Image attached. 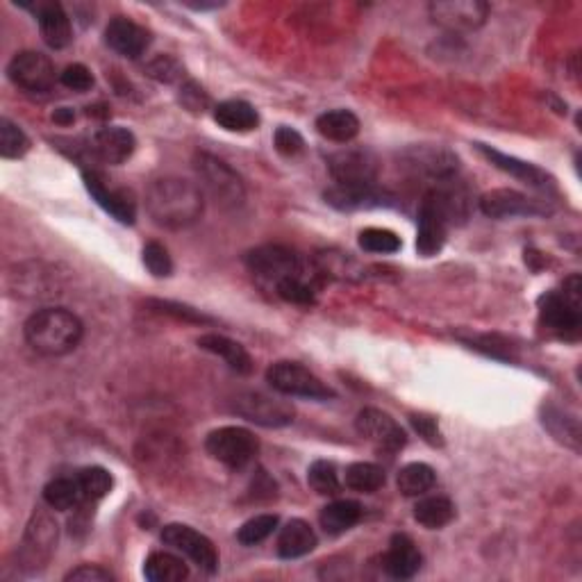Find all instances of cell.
I'll return each instance as SVG.
<instances>
[{"instance_id":"29","label":"cell","mask_w":582,"mask_h":582,"mask_svg":"<svg viewBox=\"0 0 582 582\" xmlns=\"http://www.w3.org/2000/svg\"><path fill=\"white\" fill-rule=\"evenodd\" d=\"M362 519V507L355 501H335L326 505L319 514L321 528L328 535H344L346 530H351L357 521Z\"/></svg>"},{"instance_id":"15","label":"cell","mask_w":582,"mask_h":582,"mask_svg":"<svg viewBox=\"0 0 582 582\" xmlns=\"http://www.w3.org/2000/svg\"><path fill=\"white\" fill-rule=\"evenodd\" d=\"M428 10L437 26L451 32L478 30L489 16V5L480 0H439L430 3Z\"/></svg>"},{"instance_id":"35","label":"cell","mask_w":582,"mask_h":582,"mask_svg":"<svg viewBox=\"0 0 582 582\" xmlns=\"http://www.w3.org/2000/svg\"><path fill=\"white\" fill-rule=\"evenodd\" d=\"M544 426L553 432L555 439H560L562 444H567L573 451H580V426L576 417H567L555 407H548L546 417H544Z\"/></svg>"},{"instance_id":"10","label":"cell","mask_w":582,"mask_h":582,"mask_svg":"<svg viewBox=\"0 0 582 582\" xmlns=\"http://www.w3.org/2000/svg\"><path fill=\"white\" fill-rule=\"evenodd\" d=\"M162 542L176 548L182 555H187L198 569L207 573H214L219 569V553H216L212 539L205 537L203 532L185 526V523H169V526H164Z\"/></svg>"},{"instance_id":"16","label":"cell","mask_w":582,"mask_h":582,"mask_svg":"<svg viewBox=\"0 0 582 582\" xmlns=\"http://www.w3.org/2000/svg\"><path fill=\"white\" fill-rule=\"evenodd\" d=\"M480 210L489 219H514V216H542L551 210L544 203L528 198L514 189H492L480 196Z\"/></svg>"},{"instance_id":"6","label":"cell","mask_w":582,"mask_h":582,"mask_svg":"<svg viewBox=\"0 0 582 582\" xmlns=\"http://www.w3.org/2000/svg\"><path fill=\"white\" fill-rule=\"evenodd\" d=\"M57 535H60V530H57V523L51 514L44 510L37 512L28 523V530L19 548L21 569L26 573L44 569L57 548Z\"/></svg>"},{"instance_id":"48","label":"cell","mask_w":582,"mask_h":582,"mask_svg":"<svg viewBox=\"0 0 582 582\" xmlns=\"http://www.w3.org/2000/svg\"><path fill=\"white\" fill-rule=\"evenodd\" d=\"M69 582H112V573L101 567H91V564H82V567L66 573Z\"/></svg>"},{"instance_id":"27","label":"cell","mask_w":582,"mask_h":582,"mask_svg":"<svg viewBox=\"0 0 582 582\" xmlns=\"http://www.w3.org/2000/svg\"><path fill=\"white\" fill-rule=\"evenodd\" d=\"M214 121L223 130L230 132H251L260 123L257 110L246 101H226L214 107Z\"/></svg>"},{"instance_id":"30","label":"cell","mask_w":582,"mask_h":582,"mask_svg":"<svg viewBox=\"0 0 582 582\" xmlns=\"http://www.w3.org/2000/svg\"><path fill=\"white\" fill-rule=\"evenodd\" d=\"M414 519H417L423 528L439 530L455 519V507L444 496L423 498V501L414 505Z\"/></svg>"},{"instance_id":"26","label":"cell","mask_w":582,"mask_h":582,"mask_svg":"<svg viewBox=\"0 0 582 582\" xmlns=\"http://www.w3.org/2000/svg\"><path fill=\"white\" fill-rule=\"evenodd\" d=\"M317 548V532L303 519H291L278 535V555L296 560Z\"/></svg>"},{"instance_id":"22","label":"cell","mask_w":582,"mask_h":582,"mask_svg":"<svg viewBox=\"0 0 582 582\" xmlns=\"http://www.w3.org/2000/svg\"><path fill=\"white\" fill-rule=\"evenodd\" d=\"M326 203L337 207V210L353 212V210H371V207H389V205H394V196L378 189L376 185H360V187L335 185L326 191Z\"/></svg>"},{"instance_id":"42","label":"cell","mask_w":582,"mask_h":582,"mask_svg":"<svg viewBox=\"0 0 582 582\" xmlns=\"http://www.w3.org/2000/svg\"><path fill=\"white\" fill-rule=\"evenodd\" d=\"M144 264L155 278H169L173 273V260L160 241H148L144 246Z\"/></svg>"},{"instance_id":"3","label":"cell","mask_w":582,"mask_h":582,"mask_svg":"<svg viewBox=\"0 0 582 582\" xmlns=\"http://www.w3.org/2000/svg\"><path fill=\"white\" fill-rule=\"evenodd\" d=\"M196 173L201 185L223 210H237L246 201V187L235 169L210 153L196 155Z\"/></svg>"},{"instance_id":"33","label":"cell","mask_w":582,"mask_h":582,"mask_svg":"<svg viewBox=\"0 0 582 582\" xmlns=\"http://www.w3.org/2000/svg\"><path fill=\"white\" fill-rule=\"evenodd\" d=\"M396 482H398V492H401L403 496H421L435 487L437 476H435V469L428 467V464L412 462L401 469Z\"/></svg>"},{"instance_id":"4","label":"cell","mask_w":582,"mask_h":582,"mask_svg":"<svg viewBox=\"0 0 582 582\" xmlns=\"http://www.w3.org/2000/svg\"><path fill=\"white\" fill-rule=\"evenodd\" d=\"M266 380L282 396H301L312 401H328L337 396L326 382L298 362H276L266 371Z\"/></svg>"},{"instance_id":"5","label":"cell","mask_w":582,"mask_h":582,"mask_svg":"<svg viewBox=\"0 0 582 582\" xmlns=\"http://www.w3.org/2000/svg\"><path fill=\"white\" fill-rule=\"evenodd\" d=\"M205 448L216 462L226 464L228 469H244L253 462L260 442L251 430L239 426H226L212 430L205 439Z\"/></svg>"},{"instance_id":"50","label":"cell","mask_w":582,"mask_h":582,"mask_svg":"<svg viewBox=\"0 0 582 582\" xmlns=\"http://www.w3.org/2000/svg\"><path fill=\"white\" fill-rule=\"evenodd\" d=\"M53 121L60 123V126H71V123L76 121V114H73L69 107H60V110L53 114Z\"/></svg>"},{"instance_id":"47","label":"cell","mask_w":582,"mask_h":582,"mask_svg":"<svg viewBox=\"0 0 582 582\" xmlns=\"http://www.w3.org/2000/svg\"><path fill=\"white\" fill-rule=\"evenodd\" d=\"M412 426L417 428L419 435L426 439L428 444L432 446H442L444 439H442V432L437 428V421L430 419V417H423V414H412Z\"/></svg>"},{"instance_id":"36","label":"cell","mask_w":582,"mask_h":582,"mask_svg":"<svg viewBox=\"0 0 582 582\" xmlns=\"http://www.w3.org/2000/svg\"><path fill=\"white\" fill-rule=\"evenodd\" d=\"M30 151V139L14 121L0 119V155L5 160H19Z\"/></svg>"},{"instance_id":"49","label":"cell","mask_w":582,"mask_h":582,"mask_svg":"<svg viewBox=\"0 0 582 582\" xmlns=\"http://www.w3.org/2000/svg\"><path fill=\"white\" fill-rule=\"evenodd\" d=\"M180 101L191 112H203L205 107H207V103H210V98H207L205 91L201 87H198L196 82H189V85L182 87Z\"/></svg>"},{"instance_id":"20","label":"cell","mask_w":582,"mask_h":582,"mask_svg":"<svg viewBox=\"0 0 582 582\" xmlns=\"http://www.w3.org/2000/svg\"><path fill=\"white\" fill-rule=\"evenodd\" d=\"M105 41L112 51L128 57V60H137L151 46V32L141 28L135 21L116 16V19L110 21V26L105 28Z\"/></svg>"},{"instance_id":"19","label":"cell","mask_w":582,"mask_h":582,"mask_svg":"<svg viewBox=\"0 0 582 582\" xmlns=\"http://www.w3.org/2000/svg\"><path fill=\"white\" fill-rule=\"evenodd\" d=\"M478 153L485 157L487 162H492V166L496 169H501L507 176H514L521 182H526L528 187L532 189H544V191H551L555 189V180L548 176L544 169H539V166L530 164V162H523L519 157H512V155H505L501 151H496V148L487 146V144H476Z\"/></svg>"},{"instance_id":"44","label":"cell","mask_w":582,"mask_h":582,"mask_svg":"<svg viewBox=\"0 0 582 582\" xmlns=\"http://www.w3.org/2000/svg\"><path fill=\"white\" fill-rule=\"evenodd\" d=\"M148 305L153 307L155 312H162V314H169V317L178 319V321H189V323H210L212 319L205 317L194 307H187V305H180V303H171V301H148Z\"/></svg>"},{"instance_id":"17","label":"cell","mask_w":582,"mask_h":582,"mask_svg":"<svg viewBox=\"0 0 582 582\" xmlns=\"http://www.w3.org/2000/svg\"><path fill=\"white\" fill-rule=\"evenodd\" d=\"M85 185L89 189V194L94 196V201L101 205L105 212H110L116 221L126 223V226H132V223H135L137 203L130 191L110 187L103 173H98V171H85Z\"/></svg>"},{"instance_id":"41","label":"cell","mask_w":582,"mask_h":582,"mask_svg":"<svg viewBox=\"0 0 582 582\" xmlns=\"http://www.w3.org/2000/svg\"><path fill=\"white\" fill-rule=\"evenodd\" d=\"M276 294L282 301L294 303V305H312L317 301V291L305 280V276H294L285 278L276 285Z\"/></svg>"},{"instance_id":"25","label":"cell","mask_w":582,"mask_h":582,"mask_svg":"<svg viewBox=\"0 0 582 582\" xmlns=\"http://www.w3.org/2000/svg\"><path fill=\"white\" fill-rule=\"evenodd\" d=\"M198 346L207 353L221 357L232 371L241 373V376H248V373L253 371L251 355H248L246 348L235 342V339H230L226 335H216V332H207V335L198 337Z\"/></svg>"},{"instance_id":"43","label":"cell","mask_w":582,"mask_h":582,"mask_svg":"<svg viewBox=\"0 0 582 582\" xmlns=\"http://www.w3.org/2000/svg\"><path fill=\"white\" fill-rule=\"evenodd\" d=\"M273 146L276 151L285 157H296L305 151V139L301 137V132L287 126H280L273 135Z\"/></svg>"},{"instance_id":"37","label":"cell","mask_w":582,"mask_h":582,"mask_svg":"<svg viewBox=\"0 0 582 582\" xmlns=\"http://www.w3.org/2000/svg\"><path fill=\"white\" fill-rule=\"evenodd\" d=\"M307 482L314 492L321 496H332L342 489V482H339L337 467L328 460H317L307 471Z\"/></svg>"},{"instance_id":"34","label":"cell","mask_w":582,"mask_h":582,"mask_svg":"<svg viewBox=\"0 0 582 582\" xmlns=\"http://www.w3.org/2000/svg\"><path fill=\"white\" fill-rule=\"evenodd\" d=\"M344 482H346L348 489H353V492L373 494V492H378L382 485H385V471H382L378 464L355 462L346 469Z\"/></svg>"},{"instance_id":"28","label":"cell","mask_w":582,"mask_h":582,"mask_svg":"<svg viewBox=\"0 0 582 582\" xmlns=\"http://www.w3.org/2000/svg\"><path fill=\"white\" fill-rule=\"evenodd\" d=\"M317 130L321 137L337 141V144H348L360 132V119L351 110H330L317 119Z\"/></svg>"},{"instance_id":"31","label":"cell","mask_w":582,"mask_h":582,"mask_svg":"<svg viewBox=\"0 0 582 582\" xmlns=\"http://www.w3.org/2000/svg\"><path fill=\"white\" fill-rule=\"evenodd\" d=\"M144 576L151 582H180L189 576L187 564L171 553H151L144 564Z\"/></svg>"},{"instance_id":"18","label":"cell","mask_w":582,"mask_h":582,"mask_svg":"<svg viewBox=\"0 0 582 582\" xmlns=\"http://www.w3.org/2000/svg\"><path fill=\"white\" fill-rule=\"evenodd\" d=\"M446 232H448L446 216L439 210L432 191H428L419 207V235H417L419 255L432 257L442 251L446 244Z\"/></svg>"},{"instance_id":"8","label":"cell","mask_w":582,"mask_h":582,"mask_svg":"<svg viewBox=\"0 0 582 582\" xmlns=\"http://www.w3.org/2000/svg\"><path fill=\"white\" fill-rule=\"evenodd\" d=\"M246 266L253 276L276 287L285 278L303 276V262L291 248L266 244L246 255Z\"/></svg>"},{"instance_id":"40","label":"cell","mask_w":582,"mask_h":582,"mask_svg":"<svg viewBox=\"0 0 582 582\" xmlns=\"http://www.w3.org/2000/svg\"><path fill=\"white\" fill-rule=\"evenodd\" d=\"M276 528H278L276 514H257V517L248 519L244 526L237 530V539H239V544H244V546H255V544H262Z\"/></svg>"},{"instance_id":"11","label":"cell","mask_w":582,"mask_h":582,"mask_svg":"<svg viewBox=\"0 0 582 582\" xmlns=\"http://www.w3.org/2000/svg\"><path fill=\"white\" fill-rule=\"evenodd\" d=\"M401 166L412 176L437 182L451 180L457 173V155L444 146H410L401 153Z\"/></svg>"},{"instance_id":"46","label":"cell","mask_w":582,"mask_h":582,"mask_svg":"<svg viewBox=\"0 0 582 582\" xmlns=\"http://www.w3.org/2000/svg\"><path fill=\"white\" fill-rule=\"evenodd\" d=\"M148 76L160 82H176L182 76V69L173 57L162 55L148 64Z\"/></svg>"},{"instance_id":"7","label":"cell","mask_w":582,"mask_h":582,"mask_svg":"<svg viewBox=\"0 0 582 582\" xmlns=\"http://www.w3.org/2000/svg\"><path fill=\"white\" fill-rule=\"evenodd\" d=\"M239 417L257 423L264 428H285L294 423L296 410L294 405L280 396H269L264 392H241L232 403Z\"/></svg>"},{"instance_id":"2","label":"cell","mask_w":582,"mask_h":582,"mask_svg":"<svg viewBox=\"0 0 582 582\" xmlns=\"http://www.w3.org/2000/svg\"><path fill=\"white\" fill-rule=\"evenodd\" d=\"M82 321L64 307H44L32 314L23 326V335L32 351L44 357L71 353L82 339Z\"/></svg>"},{"instance_id":"21","label":"cell","mask_w":582,"mask_h":582,"mask_svg":"<svg viewBox=\"0 0 582 582\" xmlns=\"http://www.w3.org/2000/svg\"><path fill=\"white\" fill-rule=\"evenodd\" d=\"M137 139L128 128L107 126L96 132L89 141V153L105 164H123L135 153Z\"/></svg>"},{"instance_id":"12","label":"cell","mask_w":582,"mask_h":582,"mask_svg":"<svg viewBox=\"0 0 582 582\" xmlns=\"http://www.w3.org/2000/svg\"><path fill=\"white\" fill-rule=\"evenodd\" d=\"M7 78H10L16 87L30 91V94H46L51 91L57 82V73L53 62L46 55L35 51H23L12 57L7 64Z\"/></svg>"},{"instance_id":"23","label":"cell","mask_w":582,"mask_h":582,"mask_svg":"<svg viewBox=\"0 0 582 582\" xmlns=\"http://www.w3.org/2000/svg\"><path fill=\"white\" fill-rule=\"evenodd\" d=\"M382 567L392 578L407 580L417 576L421 569V553L417 544L407 535H394L385 557H382Z\"/></svg>"},{"instance_id":"13","label":"cell","mask_w":582,"mask_h":582,"mask_svg":"<svg viewBox=\"0 0 582 582\" xmlns=\"http://www.w3.org/2000/svg\"><path fill=\"white\" fill-rule=\"evenodd\" d=\"M539 317L555 337L569 339V342H576L580 337V301H573L562 291H551L539 298Z\"/></svg>"},{"instance_id":"1","label":"cell","mask_w":582,"mask_h":582,"mask_svg":"<svg viewBox=\"0 0 582 582\" xmlns=\"http://www.w3.org/2000/svg\"><path fill=\"white\" fill-rule=\"evenodd\" d=\"M203 189L185 178H160L146 191V210L160 228L182 230L201 219Z\"/></svg>"},{"instance_id":"14","label":"cell","mask_w":582,"mask_h":582,"mask_svg":"<svg viewBox=\"0 0 582 582\" xmlns=\"http://www.w3.org/2000/svg\"><path fill=\"white\" fill-rule=\"evenodd\" d=\"M355 430L362 439H367L378 451L398 453L407 444L405 430L398 426L396 419L376 407H364L355 419Z\"/></svg>"},{"instance_id":"45","label":"cell","mask_w":582,"mask_h":582,"mask_svg":"<svg viewBox=\"0 0 582 582\" xmlns=\"http://www.w3.org/2000/svg\"><path fill=\"white\" fill-rule=\"evenodd\" d=\"M60 82L66 89L80 91L82 94V91H89L94 87V76H91V71L85 64H71L60 73Z\"/></svg>"},{"instance_id":"24","label":"cell","mask_w":582,"mask_h":582,"mask_svg":"<svg viewBox=\"0 0 582 582\" xmlns=\"http://www.w3.org/2000/svg\"><path fill=\"white\" fill-rule=\"evenodd\" d=\"M37 21L41 37L55 51H62V48H66L73 41L71 19L60 3H41L37 7Z\"/></svg>"},{"instance_id":"9","label":"cell","mask_w":582,"mask_h":582,"mask_svg":"<svg viewBox=\"0 0 582 582\" xmlns=\"http://www.w3.org/2000/svg\"><path fill=\"white\" fill-rule=\"evenodd\" d=\"M328 169L339 187L376 185L380 162L369 148H346L328 157Z\"/></svg>"},{"instance_id":"38","label":"cell","mask_w":582,"mask_h":582,"mask_svg":"<svg viewBox=\"0 0 582 582\" xmlns=\"http://www.w3.org/2000/svg\"><path fill=\"white\" fill-rule=\"evenodd\" d=\"M76 478L82 487V494H85V501H101L112 489L110 471L103 467L82 469Z\"/></svg>"},{"instance_id":"32","label":"cell","mask_w":582,"mask_h":582,"mask_svg":"<svg viewBox=\"0 0 582 582\" xmlns=\"http://www.w3.org/2000/svg\"><path fill=\"white\" fill-rule=\"evenodd\" d=\"M44 501L53 510H73L85 501L78 478H57L44 487Z\"/></svg>"},{"instance_id":"39","label":"cell","mask_w":582,"mask_h":582,"mask_svg":"<svg viewBox=\"0 0 582 582\" xmlns=\"http://www.w3.org/2000/svg\"><path fill=\"white\" fill-rule=\"evenodd\" d=\"M360 248H364L367 253L392 255L401 251V237L385 228H367L360 232Z\"/></svg>"}]
</instances>
